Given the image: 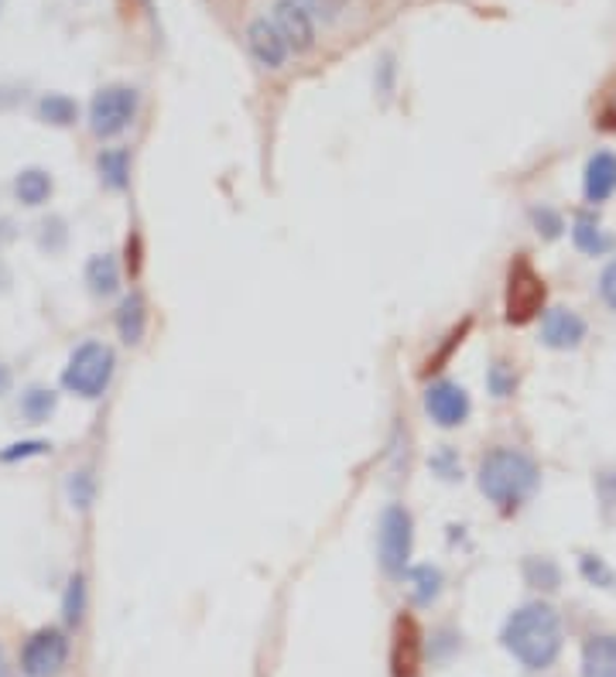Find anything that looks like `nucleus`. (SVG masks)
I'll return each mask as SVG.
<instances>
[{
  "label": "nucleus",
  "instance_id": "obj_1",
  "mask_svg": "<svg viewBox=\"0 0 616 677\" xmlns=\"http://www.w3.org/2000/svg\"><path fill=\"white\" fill-rule=\"evenodd\" d=\"M501 640L524 667L544 670L554 664V657L562 654V620L551 606L528 602L517 612H510Z\"/></svg>",
  "mask_w": 616,
  "mask_h": 677
},
{
  "label": "nucleus",
  "instance_id": "obj_2",
  "mask_svg": "<svg viewBox=\"0 0 616 677\" xmlns=\"http://www.w3.org/2000/svg\"><path fill=\"white\" fill-rule=\"evenodd\" d=\"M538 486V466L517 448H497L480 462V489L501 510H517Z\"/></svg>",
  "mask_w": 616,
  "mask_h": 677
},
{
  "label": "nucleus",
  "instance_id": "obj_3",
  "mask_svg": "<svg viewBox=\"0 0 616 677\" xmlns=\"http://www.w3.org/2000/svg\"><path fill=\"white\" fill-rule=\"evenodd\" d=\"M110 377H113V349L103 343H82L69 356V366L62 369V384L79 397H100Z\"/></svg>",
  "mask_w": 616,
  "mask_h": 677
},
{
  "label": "nucleus",
  "instance_id": "obj_4",
  "mask_svg": "<svg viewBox=\"0 0 616 677\" xmlns=\"http://www.w3.org/2000/svg\"><path fill=\"white\" fill-rule=\"evenodd\" d=\"M138 113V89L134 86H107L89 103V127L97 137H117L131 127Z\"/></svg>",
  "mask_w": 616,
  "mask_h": 677
},
{
  "label": "nucleus",
  "instance_id": "obj_5",
  "mask_svg": "<svg viewBox=\"0 0 616 677\" xmlns=\"http://www.w3.org/2000/svg\"><path fill=\"white\" fill-rule=\"evenodd\" d=\"M411 544H415V523L405 507L391 503L381 513V568L391 578H400L408 571L411 562Z\"/></svg>",
  "mask_w": 616,
  "mask_h": 677
},
{
  "label": "nucleus",
  "instance_id": "obj_6",
  "mask_svg": "<svg viewBox=\"0 0 616 677\" xmlns=\"http://www.w3.org/2000/svg\"><path fill=\"white\" fill-rule=\"evenodd\" d=\"M544 304V281L531 267L528 257H517L507 277V322L524 325L531 322Z\"/></svg>",
  "mask_w": 616,
  "mask_h": 677
},
{
  "label": "nucleus",
  "instance_id": "obj_7",
  "mask_svg": "<svg viewBox=\"0 0 616 677\" xmlns=\"http://www.w3.org/2000/svg\"><path fill=\"white\" fill-rule=\"evenodd\" d=\"M69 657V640L58 630H38L31 633L24 651H21V670L24 677H55L66 667Z\"/></svg>",
  "mask_w": 616,
  "mask_h": 677
},
{
  "label": "nucleus",
  "instance_id": "obj_8",
  "mask_svg": "<svg viewBox=\"0 0 616 677\" xmlns=\"http://www.w3.org/2000/svg\"><path fill=\"white\" fill-rule=\"evenodd\" d=\"M271 21L277 31H282V38L288 42V48L295 55H305V52L316 48V18L308 14L298 0H274Z\"/></svg>",
  "mask_w": 616,
  "mask_h": 677
},
{
  "label": "nucleus",
  "instance_id": "obj_9",
  "mask_svg": "<svg viewBox=\"0 0 616 677\" xmlns=\"http://www.w3.org/2000/svg\"><path fill=\"white\" fill-rule=\"evenodd\" d=\"M425 411L439 428H459L470 418V393L452 380H439L425 390Z\"/></svg>",
  "mask_w": 616,
  "mask_h": 677
},
{
  "label": "nucleus",
  "instance_id": "obj_10",
  "mask_svg": "<svg viewBox=\"0 0 616 677\" xmlns=\"http://www.w3.org/2000/svg\"><path fill=\"white\" fill-rule=\"evenodd\" d=\"M246 48H251V55L264 69H282L292 55L288 42L282 38V31L274 27L271 18H254L251 24H246Z\"/></svg>",
  "mask_w": 616,
  "mask_h": 677
},
{
  "label": "nucleus",
  "instance_id": "obj_11",
  "mask_svg": "<svg viewBox=\"0 0 616 677\" xmlns=\"http://www.w3.org/2000/svg\"><path fill=\"white\" fill-rule=\"evenodd\" d=\"M421 667V633L411 615H400L394 623V643H391V670L394 677H418Z\"/></svg>",
  "mask_w": 616,
  "mask_h": 677
},
{
  "label": "nucleus",
  "instance_id": "obj_12",
  "mask_svg": "<svg viewBox=\"0 0 616 677\" xmlns=\"http://www.w3.org/2000/svg\"><path fill=\"white\" fill-rule=\"evenodd\" d=\"M585 338V322L572 312V308H551L541 322V343L548 349H575Z\"/></svg>",
  "mask_w": 616,
  "mask_h": 677
},
{
  "label": "nucleus",
  "instance_id": "obj_13",
  "mask_svg": "<svg viewBox=\"0 0 616 677\" xmlns=\"http://www.w3.org/2000/svg\"><path fill=\"white\" fill-rule=\"evenodd\" d=\"M609 196H616V154L596 151L593 158L585 162V199L596 206V202H606Z\"/></svg>",
  "mask_w": 616,
  "mask_h": 677
},
{
  "label": "nucleus",
  "instance_id": "obj_14",
  "mask_svg": "<svg viewBox=\"0 0 616 677\" xmlns=\"http://www.w3.org/2000/svg\"><path fill=\"white\" fill-rule=\"evenodd\" d=\"M582 677H616V636L600 633L582 646Z\"/></svg>",
  "mask_w": 616,
  "mask_h": 677
},
{
  "label": "nucleus",
  "instance_id": "obj_15",
  "mask_svg": "<svg viewBox=\"0 0 616 677\" xmlns=\"http://www.w3.org/2000/svg\"><path fill=\"white\" fill-rule=\"evenodd\" d=\"M572 240H575V246L582 254H590V257H603L609 246H613V236L593 220L590 212H582L579 220H575V226H572Z\"/></svg>",
  "mask_w": 616,
  "mask_h": 677
},
{
  "label": "nucleus",
  "instance_id": "obj_16",
  "mask_svg": "<svg viewBox=\"0 0 616 677\" xmlns=\"http://www.w3.org/2000/svg\"><path fill=\"white\" fill-rule=\"evenodd\" d=\"M144 322H147V312H144V298L141 295H128L120 301V312H117V329H120V338L123 343H141L144 335Z\"/></svg>",
  "mask_w": 616,
  "mask_h": 677
},
{
  "label": "nucleus",
  "instance_id": "obj_17",
  "mask_svg": "<svg viewBox=\"0 0 616 677\" xmlns=\"http://www.w3.org/2000/svg\"><path fill=\"white\" fill-rule=\"evenodd\" d=\"M14 192L24 206H42L48 196H52V178L42 171V168H28L18 175L14 181Z\"/></svg>",
  "mask_w": 616,
  "mask_h": 677
},
{
  "label": "nucleus",
  "instance_id": "obj_18",
  "mask_svg": "<svg viewBox=\"0 0 616 677\" xmlns=\"http://www.w3.org/2000/svg\"><path fill=\"white\" fill-rule=\"evenodd\" d=\"M97 168H100V178L110 185V189H128V175H131V158H128V151L123 147H110V151H103L100 154V162H97Z\"/></svg>",
  "mask_w": 616,
  "mask_h": 677
},
{
  "label": "nucleus",
  "instance_id": "obj_19",
  "mask_svg": "<svg viewBox=\"0 0 616 677\" xmlns=\"http://www.w3.org/2000/svg\"><path fill=\"white\" fill-rule=\"evenodd\" d=\"M86 281H89V288H92V295H113L117 291V264H113V257H92L89 260V267H86Z\"/></svg>",
  "mask_w": 616,
  "mask_h": 677
},
{
  "label": "nucleus",
  "instance_id": "obj_20",
  "mask_svg": "<svg viewBox=\"0 0 616 677\" xmlns=\"http://www.w3.org/2000/svg\"><path fill=\"white\" fill-rule=\"evenodd\" d=\"M408 578H411V589H415V602L418 606H428L431 599L442 592V571L431 568V565H421V568L408 571Z\"/></svg>",
  "mask_w": 616,
  "mask_h": 677
},
{
  "label": "nucleus",
  "instance_id": "obj_21",
  "mask_svg": "<svg viewBox=\"0 0 616 677\" xmlns=\"http://www.w3.org/2000/svg\"><path fill=\"white\" fill-rule=\"evenodd\" d=\"M524 575H528V581L535 585V589H544V592H554L559 589V581H562L559 565L548 562V558H528L524 562Z\"/></svg>",
  "mask_w": 616,
  "mask_h": 677
},
{
  "label": "nucleus",
  "instance_id": "obj_22",
  "mask_svg": "<svg viewBox=\"0 0 616 677\" xmlns=\"http://www.w3.org/2000/svg\"><path fill=\"white\" fill-rule=\"evenodd\" d=\"M21 411L31 424H38V421H48V414L55 411V393L45 390V387H31L21 400Z\"/></svg>",
  "mask_w": 616,
  "mask_h": 677
},
{
  "label": "nucleus",
  "instance_id": "obj_23",
  "mask_svg": "<svg viewBox=\"0 0 616 677\" xmlns=\"http://www.w3.org/2000/svg\"><path fill=\"white\" fill-rule=\"evenodd\" d=\"M38 113H42V120L55 123V127H66V123L76 120V103L69 97H62V92H48V97L38 103Z\"/></svg>",
  "mask_w": 616,
  "mask_h": 677
},
{
  "label": "nucleus",
  "instance_id": "obj_24",
  "mask_svg": "<svg viewBox=\"0 0 616 677\" xmlns=\"http://www.w3.org/2000/svg\"><path fill=\"white\" fill-rule=\"evenodd\" d=\"M82 609H86V581H82V575H73L66 599H62V615H66L69 626H76L82 620Z\"/></svg>",
  "mask_w": 616,
  "mask_h": 677
},
{
  "label": "nucleus",
  "instance_id": "obj_25",
  "mask_svg": "<svg viewBox=\"0 0 616 677\" xmlns=\"http://www.w3.org/2000/svg\"><path fill=\"white\" fill-rule=\"evenodd\" d=\"M298 4L312 14L316 21H322V24H336L339 18L346 14V8H350V0H298Z\"/></svg>",
  "mask_w": 616,
  "mask_h": 677
},
{
  "label": "nucleus",
  "instance_id": "obj_26",
  "mask_svg": "<svg viewBox=\"0 0 616 677\" xmlns=\"http://www.w3.org/2000/svg\"><path fill=\"white\" fill-rule=\"evenodd\" d=\"M486 384H490V393H493V397H510L514 387H517V377H514V369H510L504 359H497V363L490 366Z\"/></svg>",
  "mask_w": 616,
  "mask_h": 677
},
{
  "label": "nucleus",
  "instance_id": "obj_27",
  "mask_svg": "<svg viewBox=\"0 0 616 677\" xmlns=\"http://www.w3.org/2000/svg\"><path fill=\"white\" fill-rule=\"evenodd\" d=\"M69 497H73V507H79V510H86L92 503V479H89V473H73Z\"/></svg>",
  "mask_w": 616,
  "mask_h": 677
},
{
  "label": "nucleus",
  "instance_id": "obj_28",
  "mask_svg": "<svg viewBox=\"0 0 616 677\" xmlns=\"http://www.w3.org/2000/svg\"><path fill=\"white\" fill-rule=\"evenodd\" d=\"M531 220H535L538 233H544L548 240H554V236H559V233L565 230L562 215H559V212H551V209H535V212H531Z\"/></svg>",
  "mask_w": 616,
  "mask_h": 677
},
{
  "label": "nucleus",
  "instance_id": "obj_29",
  "mask_svg": "<svg viewBox=\"0 0 616 677\" xmlns=\"http://www.w3.org/2000/svg\"><path fill=\"white\" fill-rule=\"evenodd\" d=\"M582 575L590 578L593 585H603V589H609L613 585V571L600 558H582Z\"/></svg>",
  "mask_w": 616,
  "mask_h": 677
},
{
  "label": "nucleus",
  "instance_id": "obj_30",
  "mask_svg": "<svg viewBox=\"0 0 616 677\" xmlns=\"http://www.w3.org/2000/svg\"><path fill=\"white\" fill-rule=\"evenodd\" d=\"M600 295H603V301L616 312V260H613V264L603 270V277H600Z\"/></svg>",
  "mask_w": 616,
  "mask_h": 677
},
{
  "label": "nucleus",
  "instance_id": "obj_31",
  "mask_svg": "<svg viewBox=\"0 0 616 677\" xmlns=\"http://www.w3.org/2000/svg\"><path fill=\"white\" fill-rule=\"evenodd\" d=\"M45 448H48L45 442H21V445H11L8 452H0V458L14 462V458H24V455H42Z\"/></svg>",
  "mask_w": 616,
  "mask_h": 677
},
{
  "label": "nucleus",
  "instance_id": "obj_32",
  "mask_svg": "<svg viewBox=\"0 0 616 677\" xmlns=\"http://www.w3.org/2000/svg\"><path fill=\"white\" fill-rule=\"evenodd\" d=\"M4 390H8V369L0 366V393H4Z\"/></svg>",
  "mask_w": 616,
  "mask_h": 677
},
{
  "label": "nucleus",
  "instance_id": "obj_33",
  "mask_svg": "<svg viewBox=\"0 0 616 677\" xmlns=\"http://www.w3.org/2000/svg\"><path fill=\"white\" fill-rule=\"evenodd\" d=\"M0 677H8V664H4V654H0Z\"/></svg>",
  "mask_w": 616,
  "mask_h": 677
}]
</instances>
